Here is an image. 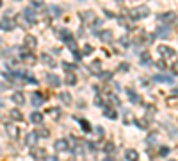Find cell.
<instances>
[{
  "label": "cell",
  "mask_w": 178,
  "mask_h": 161,
  "mask_svg": "<svg viewBox=\"0 0 178 161\" xmlns=\"http://www.w3.org/2000/svg\"><path fill=\"white\" fill-rule=\"evenodd\" d=\"M148 13H150V9H148L146 5H137V7H134V9L128 13V16H130L132 20H139V18L148 16Z\"/></svg>",
  "instance_id": "obj_1"
},
{
  "label": "cell",
  "mask_w": 178,
  "mask_h": 161,
  "mask_svg": "<svg viewBox=\"0 0 178 161\" xmlns=\"http://www.w3.org/2000/svg\"><path fill=\"white\" fill-rule=\"evenodd\" d=\"M157 20H158V21H166V23H167V27L171 29V23L175 25V20H176V13H175V11L160 13V15H157Z\"/></svg>",
  "instance_id": "obj_2"
},
{
  "label": "cell",
  "mask_w": 178,
  "mask_h": 161,
  "mask_svg": "<svg viewBox=\"0 0 178 161\" xmlns=\"http://www.w3.org/2000/svg\"><path fill=\"white\" fill-rule=\"evenodd\" d=\"M9 15H5L2 20H0V29H4V31H13L14 27H16V21L11 20V13L13 11H7Z\"/></svg>",
  "instance_id": "obj_3"
},
{
  "label": "cell",
  "mask_w": 178,
  "mask_h": 161,
  "mask_svg": "<svg viewBox=\"0 0 178 161\" xmlns=\"http://www.w3.org/2000/svg\"><path fill=\"white\" fill-rule=\"evenodd\" d=\"M23 16H25V20L29 21V25H32V23L38 21V15H36V11L32 7H25L23 9Z\"/></svg>",
  "instance_id": "obj_4"
},
{
  "label": "cell",
  "mask_w": 178,
  "mask_h": 161,
  "mask_svg": "<svg viewBox=\"0 0 178 161\" xmlns=\"http://www.w3.org/2000/svg\"><path fill=\"white\" fill-rule=\"evenodd\" d=\"M157 52L162 56V58H164V59H167V58H173V56L176 54V52H175L171 47H166V45H158V47H157Z\"/></svg>",
  "instance_id": "obj_5"
},
{
  "label": "cell",
  "mask_w": 178,
  "mask_h": 161,
  "mask_svg": "<svg viewBox=\"0 0 178 161\" xmlns=\"http://www.w3.org/2000/svg\"><path fill=\"white\" fill-rule=\"evenodd\" d=\"M21 59L25 61V63H29V64H36V58H34V56H32V54H30V50H27V48H23V50H21V56H20Z\"/></svg>",
  "instance_id": "obj_6"
},
{
  "label": "cell",
  "mask_w": 178,
  "mask_h": 161,
  "mask_svg": "<svg viewBox=\"0 0 178 161\" xmlns=\"http://www.w3.org/2000/svg\"><path fill=\"white\" fill-rule=\"evenodd\" d=\"M54 149H55L57 152L68 150V149H70V143H68V140H57L55 143H54Z\"/></svg>",
  "instance_id": "obj_7"
},
{
  "label": "cell",
  "mask_w": 178,
  "mask_h": 161,
  "mask_svg": "<svg viewBox=\"0 0 178 161\" xmlns=\"http://www.w3.org/2000/svg\"><path fill=\"white\" fill-rule=\"evenodd\" d=\"M5 131H7V134L13 138V140H16L18 136H20V131H18V127H14L13 123H9V125H5Z\"/></svg>",
  "instance_id": "obj_8"
},
{
  "label": "cell",
  "mask_w": 178,
  "mask_h": 161,
  "mask_svg": "<svg viewBox=\"0 0 178 161\" xmlns=\"http://www.w3.org/2000/svg\"><path fill=\"white\" fill-rule=\"evenodd\" d=\"M98 36H100V40H101V41L109 43V41H112V38H114V32H112V31H109V29H105V31H101V32H100Z\"/></svg>",
  "instance_id": "obj_9"
},
{
  "label": "cell",
  "mask_w": 178,
  "mask_h": 161,
  "mask_svg": "<svg viewBox=\"0 0 178 161\" xmlns=\"http://www.w3.org/2000/svg\"><path fill=\"white\" fill-rule=\"evenodd\" d=\"M11 100L14 102L16 106H23V104H25V97H23V93H21V91H14V93H13V97H11Z\"/></svg>",
  "instance_id": "obj_10"
},
{
  "label": "cell",
  "mask_w": 178,
  "mask_h": 161,
  "mask_svg": "<svg viewBox=\"0 0 178 161\" xmlns=\"http://www.w3.org/2000/svg\"><path fill=\"white\" fill-rule=\"evenodd\" d=\"M46 80H48V84H50L52 88H59L61 86V79L57 75H54V74H48V75H46Z\"/></svg>",
  "instance_id": "obj_11"
},
{
  "label": "cell",
  "mask_w": 178,
  "mask_h": 161,
  "mask_svg": "<svg viewBox=\"0 0 178 161\" xmlns=\"http://www.w3.org/2000/svg\"><path fill=\"white\" fill-rule=\"evenodd\" d=\"M36 47H38V41H36V38L29 34V36L25 38V48H29V50H34Z\"/></svg>",
  "instance_id": "obj_12"
},
{
  "label": "cell",
  "mask_w": 178,
  "mask_h": 161,
  "mask_svg": "<svg viewBox=\"0 0 178 161\" xmlns=\"http://www.w3.org/2000/svg\"><path fill=\"white\" fill-rule=\"evenodd\" d=\"M32 106H36V107H38V106H41V104H43V102H45V97H43V93H39V91H36V93H32Z\"/></svg>",
  "instance_id": "obj_13"
},
{
  "label": "cell",
  "mask_w": 178,
  "mask_h": 161,
  "mask_svg": "<svg viewBox=\"0 0 178 161\" xmlns=\"http://www.w3.org/2000/svg\"><path fill=\"white\" fill-rule=\"evenodd\" d=\"M125 158H126V161H139V154H137V150L128 149V150L125 152Z\"/></svg>",
  "instance_id": "obj_14"
},
{
  "label": "cell",
  "mask_w": 178,
  "mask_h": 161,
  "mask_svg": "<svg viewBox=\"0 0 178 161\" xmlns=\"http://www.w3.org/2000/svg\"><path fill=\"white\" fill-rule=\"evenodd\" d=\"M36 141H38V134H36V133H29V134L25 136V143H27L29 147H34Z\"/></svg>",
  "instance_id": "obj_15"
},
{
  "label": "cell",
  "mask_w": 178,
  "mask_h": 161,
  "mask_svg": "<svg viewBox=\"0 0 178 161\" xmlns=\"http://www.w3.org/2000/svg\"><path fill=\"white\" fill-rule=\"evenodd\" d=\"M30 122H32V123H43V113L34 111V113L30 115Z\"/></svg>",
  "instance_id": "obj_16"
},
{
  "label": "cell",
  "mask_w": 178,
  "mask_h": 161,
  "mask_svg": "<svg viewBox=\"0 0 178 161\" xmlns=\"http://www.w3.org/2000/svg\"><path fill=\"white\" fill-rule=\"evenodd\" d=\"M55 34H57L59 38H62V40H68V38L71 36L68 29H55Z\"/></svg>",
  "instance_id": "obj_17"
},
{
  "label": "cell",
  "mask_w": 178,
  "mask_h": 161,
  "mask_svg": "<svg viewBox=\"0 0 178 161\" xmlns=\"http://www.w3.org/2000/svg\"><path fill=\"white\" fill-rule=\"evenodd\" d=\"M89 68H91L93 74H101V64H100V61H93Z\"/></svg>",
  "instance_id": "obj_18"
},
{
  "label": "cell",
  "mask_w": 178,
  "mask_h": 161,
  "mask_svg": "<svg viewBox=\"0 0 178 161\" xmlns=\"http://www.w3.org/2000/svg\"><path fill=\"white\" fill-rule=\"evenodd\" d=\"M155 80H157V82H169V84L175 82L173 77H169V75H155Z\"/></svg>",
  "instance_id": "obj_19"
},
{
  "label": "cell",
  "mask_w": 178,
  "mask_h": 161,
  "mask_svg": "<svg viewBox=\"0 0 178 161\" xmlns=\"http://www.w3.org/2000/svg\"><path fill=\"white\" fill-rule=\"evenodd\" d=\"M105 117H107V118H111V120H114V118L118 117V113H116L112 107H105Z\"/></svg>",
  "instance_id": "obj_20"
},
{
  "label": "cell",
  "mask_w": 178,
  "mask_h": 161,
  "mask_svg": "<svg viewBox=\"0 0 178 161\" xmlns=\"http://www.w3.org/2000/svg\"><path fill=\"white\" fill-rule=\"evenodd\" d=\"M103 150H105L107 154H112V152L116 150V147H114V143H112V141H107V143L103 145Z\"/></svg>",
  "instance_id": "obj_21"
},
{
  "label": "cell",
  "mask_w": 178,
  "mask_h": 161,
  "mask_svg": "<svg viewBox=\"0 0 178 161\" xmlns=\"http://www.w3.org/2000/svg\"><path fill=\"white\" fill-rule=\"evenodd\" d=\"M48 11H50V16H61V7L57 5H50Z\"/></svg>",
  "instance_id": "obj_22"
},
{
  "label": "cell",
  "mask_w": 178,
  "mask_h": 161,
  "mask_svg": "<svg viewBox=\"0 0 178 161\" xmlns=\"http://www.w3.org/2000/svg\"><path fill=\"white\" fill-rule=\"evenodd\" d=\"M80 18L82 20H95V15H93V11H84V13H80Z\"/></svg>",
  "instance_id": "obj_23"
},
{
  "label": "cell",
  "mask_w": 178,
  "mask_h": 161,
  "mask_svg": "<svg viewBox=\"0 0 178 161\" xmlns=\"http://www.w3.org/2000/svg\"><path fill=\"white\" fill-rule=\"evenodd\" d=\"M64 41H66V45H68L71 50H77V41H75V38H73V36H70L68 40H64Z\"/></svg>",
  "instance_id": "obj_24"
},
{
  "label": "cell",
  "mask_w": 178,
  "mask_h": 161,
  "mask_svg": "<svg viewBox=\"0 0 178 161\" xmlns=\"http://www.w3.org/2000/svg\"><path fill=\"white\" fill-rule=\"evenodd\" d=\"M11 118L16 120V122H20V120H23V115H21L18 109H13V111H11Z\"/></svg>",
  "instance_id": "obj_25"
},
{
  "label": "cell",
  "mask_w": 178,
  "mask_h": 161,
  "mask_svg": "<svg viewBox=\"0 0 178 161\" xmlns=\"http://www.w3.org/2000/svg\"><path fill=\"white\" fill-rule=\"evenodd\" d=\"M150 61H151V58H150L148 52H142V54H141V63H142V64H150Z\"/></svg>",
  "instance_id": "obj_26"
},
{
  "label": "cell",
  "mask_w": 178,
  "mask_h": 161,
  "mask_svg": "<svg viewBox=\"0 0 178 161\" xmlns=\"http://www.w3.org/2000/svg\"><path fill=\"white\" fill-rule=\"evenodd\" d=\"M77 82V77H75V74L71 72V74H68V77H66V84H70V86H73Z\"/></svg>",
  "instance_id": "obj_27"
},
{
  "label": "cell",
  "mask_w": 178,
  "mask_h": 161,
  "mask_svg": "<svg viewBox=\"0 0 178 161\" xmlns=\"http://www.w3.org/2000/svg\"><path fill=\"white\" fill-rule=\"evenodd\" d=\"M61 97V100L64 102V104H71V97H70V93H66V91H62L59 95Z\"/></svg>",
  "instance_id": "obj_28"
},
{
  "label": "cell",
  "mask_w": 178,
  "mask_h": 161,
  "mask_svg": "<svg viewBox=\"0 0 178 161\" xmlns=\"http://www.w3.org/2000/svg\"><path fill=\"white\" fill-rule=\"evenodd\" d=\"M167 32H169V27H167V25H166V27H158L157 29V36H166Z\"/></svg>",
  "instance_id": "obj_29"
},
{
  "label": "cell",
  "mask_w": 178,
  "mask_h": 161,
  "mask_svg": "<svg viewBox=\"0 0 178 161\" xmlns=\"http://www.w3.org/2000/svg\"><path fill=\"white\" fill-rule=\"evenodd\" d=\"M126 93H128V97H130V100H132V102H139V97L136 95V91H134V90H126Z\"/></svg>",
  "instance_id": "obj_30"
},
{
  "label": "cell",
  "mask_w": 178,
  "mask_h": 161,
  "mask_svg": "<svg viewBox=\"0 0 178 161\" xmlns=\"http://www.w3.org/2000/svg\"><path fill=\"white\" fill-rule=\"evenodd\" d=\"M80 125H82V129H84L86 133H89V131H91V123H89L87 120H80Z\"/></svg>",
  "instance_id": "obj_31"
},
{
  "label": "cell",
  "mask_w": 178,
  "mask_h": 161,
  "mask_svg": "<svg viewBox=\"0 0 178 161\" xmlns=\"http://www.w3.org/2000/svg\"><path fill=\"white\" fill-rule=\"evenodd\" d=\"M41 61H43V63H46V64H54V59H52L48 54H43V56H41Z\"/></svg>",
  "instance_id": "obj_32"
},
{
  "label": "cell",
  "mask_w": 178,
  "mask_h": 161,
  "mask_svg": "<svg viewBox=\"0 0 178 161\" xmlns=\"http://www.w3.org/2000/svg\"><path fill=\"white\" fill-rule=\"evenodd\" d=\"M32 156H34V158H43V156H45V150H41V149H34V150H32Z\"/></svg>",
  "instance_id": "obj_33"
},
{
  "label": "cell",
  "mask_w": 178,
  "mask_h": 161,
  "mask_svg": "<svg viewBox=\"0 0 178 161\" xmlns=\"http://www.w3.org/2000/svg\"><path fill=\"white\" fill-rule=\"evenodd\" d=\"M48 113H50L54 118H59V113H61V111L57 109V107H52V109H48Z\"/></svg>",
  "instance_id": "obj_34"
},
{
  "label": "cell",
  "mask_w": 178,
  "mask_h": 161,
  "mask_svg": "<svg viewBox=\"0 0 178 161\" xmlns=\"http://www.w3.org/2000/svg\"><path fill=\"white\" fill-rule=\"evenodd\" d=\"M62 66L66 68V72H68V74H71V72L75 70V66H73V64H70V63H62Z\"/></svg>",
  "instance_id": "obj_35"
},
{
  "label": "cell",
  "mask_w": 178,
  "mask_h": 161,
  "mask_svg": "<svg viewBox=\"0 0 178 161\" xmlns=\"http://www.w3.org/2000/svg\"><path fill=\"white\" fill-rule=\"evenodd\" d=\"M36 134H38V136H45V138H46V136H48L50 133H48V129H43V127H41V129L38 131V133H36Z\"/></svg>",
  "instance_id": "obj_36"
},
{
  "label": "cell",
  "mask_w": 178,
  "mask_h": 161,
  "mask_svg": "<svg viewBox=\"0 0 178 161\" xmlns=\"http://www.w3.org/2000/svg\"><path fill=\"white\" fill-rule=\"evenodd\" d=\"M128 68H130V66H128V63H121V64L118 66V70H119V72H126Z\"/></svg>",
  "instance_id": "obj_37"
},
{
  "label": "cell",
  "mask_w": 178,
  "mask_h": 161,
  "mask_svg": "<svg viewBox=\"0 0 178 161\" xmlns=\"http://www.w3.org/2000/svg\"><path fill=\"white\" fill-rule=\"evenodd\" d=\"M157 66L160 68V70H166V63H164V59H158L157 61Z\"/></svg>",
  "instance_id": "obj_38"
},
{
  "label": "cell",
  "mask_w": 178,
  "mask_h": 161,
  "mask_svg": "<svg viewBox=\"0 0 178 161\" xmlns=\"http://www.w3.org/2000/svg\"><path fill=\"white\" fill-rule=\"evenodd\" d=\"M91 52H93V47L91 45H86L84 47V54H91Z\"/></svg>",
  "instance_id": "obj_39"
},
{
  "label": "cell",
  "mask_w": 178,
  "mask_h": 161,
  "mask_svg": "<svg viewBox=\"0 0 178 161\" xmlns=\"http://www.w3.org/2000/svg\"><path fill=\"white\" fill-rule=\"evenodd\" d=\"M166 154H169V149L162 147V149H160V156H166Z\"/></svg>",
  "instance_id": "obj_40"
},
{
  "label": "cell",
  "mask_w": 178,
  "mask_h": 161,
  "mask_svg": "<svg viewBox=\"0 0 178 161\" xmlns=\"http://www.w3.org/2000/svg\"><path fill=\"white\" fill-rule=\"evenodd\" d=\"M73 52H75V59H80V58H82V56H80V52H79V50H73Z\"/></svg>",
  "instance_id": "obj_41"
},
{
  "label": "cell",
  "mask_w": 178,
  "mask_h": 161,
  "mask_svg": "<svg viewBox=\"0 0 178 161\" xmlns=\"http://www.w3.org/2000/svg\"><path fill=\"white\" fill-rule=\"evenodd\" d=\"M96 133H98L100 136H103V129H101V127H96Z\"/></svg>",
  "instance_id": "obj_42"
},
{
  "label": "cell",
  "mask_w": 178,
  "mask_h": 161,
  "mask_svg": "<svg viewBox=\"0 0 178 161\" xmlns=\"http://www.w3.org/2000/svg\"><path fill=\"white\" fill-rule=\"evenodd\" d=\"M103 161H114V158H112V156H105V158H103Z\"/></svg>",
  "instance_id": "obj_43"
},
{
  "label": "cell",
  "mask_w": 178,
  "mask_h": 161,
  "mask_svg": "<svg viewBox=\"0 0 178 161\" xmlns=\"http://www.w3.org/2000/svg\"><path fill=\"white\" fill-rule=\"evenodd\" d=\"M0 7H2V0H0Z\"/></svg>",
  "instance_id": "obj_44"
},
{
  "label": "cell",
  "mask_w": 178,
  "mask_h": 161,
  "mask_svg": "<svg viewBox=\"0 0 178 161\" xmlns=\"http://www.w3.org/2000/svg\"><path fill=\"white\" fill-rule=\"evenodd\" d=\"M118 2H121V0H118Z\"/></svg>",
  "instance_id": "obj_45"
},
{
  "label": "cell",
  "mask_w": 178,
  "mask_h": 161,
  "mask_svg": "<svg viewBox=\"0 0 178 161\" xmlns=\"http://www.w3.org/2000/svg\"><path fill=\"white\" fill-rule=\"evenodd\" d=\"M0 41H2V40H0Z\"/></svg>",
  "instance_id": "obj_46"
}]
</instances>
